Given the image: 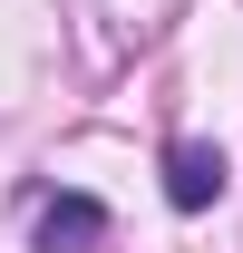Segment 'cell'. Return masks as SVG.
<instances>
[{
  "label": "cell",
  "mask_w": 243,
  "mask_h": 253,
  "mask_svg": "<svg viewBox=\"0 0 243 253\" xmlns=\"http://www.w3.org/2000/svg\"><path fill=\"white\" fill-rule=\"evenodd\" d=\"M214 195H224V146L175 136V146H165V205H175V214H204Z\"/></svg>",
  "instance_id": "1"
},
{
  "label": "cell",
  "mask_w": 243,
  "mask_h": 253,
  "mask_svg": "<svg viewBox=\"0 0 243 253\" xmlns=\"http://www.w3.org/2000/svg\"><path fill=\"white\" fill-rule=\"evenodd\" d=\"M107 244V205L97 195H49L39 205V253H97Z\"/></svg>",
  "instance_id": "2"
}]
</instances>
